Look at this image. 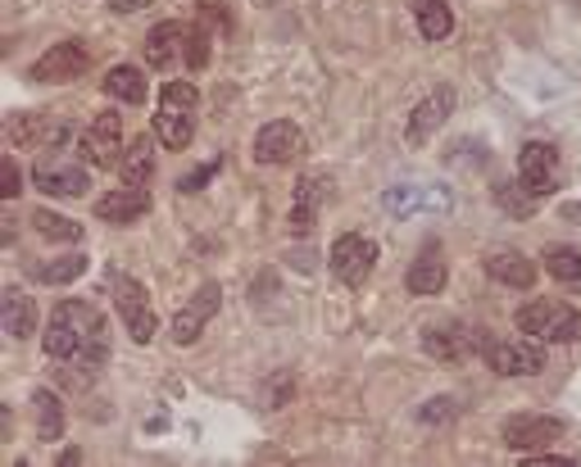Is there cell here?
<instances>
[{"label":"cell","mask_w":581,"mask_h":467,"mask_svg":"<svg viewBox=\"0 0 581 467\" xmlns=\"http://www.w3.org/2000/svg\"><path fill=\"white\" fill-rule=\"evenodd\" d=\"M42 345H46L51 359L68 363V368H60V381L64 385H87L109 363L105 318H100V308L87 304V300H60L55 314H51V323H46Z\"/></svg>","instance_id":"cell-1"},{"label":"cell","mask_w":581,"mask_h":467,"mask_svg":"<svg viewBox=\"0 0 581 467\" xmlns=\"http://www.w3.org/2000/svg\"><path fill=\"white\" fill-rule=\"evenodd\" d=\"M209 46H214V32L201 28V23H154L150 36H146V64L150 68H205L209 59Z\"/></svg>","instance_id":"cell-2"},{"label":"cell","mask_w":581,"mask_h":467,"mask_svg":"<svg viewBox=\"0 0 581 467\" xmlns=\"http://www.w3.org/2000/svg\"><path fill=\"white\" fill-rule=\"evenodd\" d=\"M196 105L201 91L191 83H164L160 91V113H154V137L169 150H186L191 137H196Z\"/></svg>","instance_id":"cell-3"},{"label":"cell","mask_w":581,"mask_h":467,"mask_svg":"<svg viewBox=\"0 0 581 467\" xmlns=\"http://www.w3.org/2000/svg\"><path fill=\"white\" fill-rule=\"evenodd\" d=\"M514 323L518 332H527L531 340H546V345H568L581 336V314L563 300H527Z\"/></svg>","instance_id":"cell-4"},{"label":"cell","mask_w":581,"mask_h":467,"mask_svg":"<svg viewBox=\"0 0 581 467\" xmlns=\"http://www.w3.org/2000/svg\"><path fill=\"white\" fill-rule=\"evenodd\" d=\"M109 295H114V308H119V318L128 327V336L137 345H150L154 332H160V318H154V304L146 295V286L137 278H128V272H109Z\"/></svg>","instance_id":"cell-5"},{"label":"cell","mask_w":581,"mask_h":467,"mask_svg":"<svg viewBox=\"0 0 581 467\" xmlns=\"http://www.w3.org/2000/svg\"><path fill=\"white\" fill-rule=\"evenodd\" d=\"M563 182V160H559V150L550 141H527L518 150V186L527 191L531 200L540 196H555Z\"/></svg>","instance_id":"cell-6"},{"label":"cell","mask_w":581,"mask_h":467,"mask_svg":"<svg viewBox=\"0 0 581 467\" xmlns=\"http://www.w3.org/2000/svg\"><path fill=\"white\" fill-rule=\"evenodd\" d=\"M477 355L499 377H536L540 368H546V349H540V340H531V336L527 340H491V336H482Z\"/></svg>","instance_id":"cell-7"},{"label":"cell","mask_w":581,"mask_h":467,"mask_svg":"<svg viewBox=\"0 0 581 467\" xmlns=\"http://www.w3.org/2000/svg\"><path fill=\"white\" fill-rule=\"evenodd\" d=\"M327 263H332V272H336V282H341V286L359 291V286L373 278V268H377V241L359 237V231H345V237L332 241Z\"/></svg>","instance_id":"cell-8"},{"label":"cell","mask_w":581,"mask_h":467,"mask_svg":"<svg viewBox=\"0 0 581 467\" xmlns=\"http://www.w3.org/2000/svg\"><path fill=\"white\" fill-rule=\"evenodd\" d=\"M83 160L92 169H114L123 160V123H119V113H96L92 128L83 132Z\"/></svg>","instance_id":"cell-9"},{"label":"cell","mask_w":581,"mask_h":467,"mask_svg":"<svg viewBox=\"0 0 581 467\" xmlns=\"http://www.w3.org/2000/svg\"><path fill=\"white\" fill-rule=\"evenodd\" d=\"M218 304H223V286L218 282H205L196 295H191L177 308V318H173V345H196L201 332L209 327V318L218 314Z\"/></svg>","instance_id":"cell-10"},{"label":"cell","mask_w":581,"mask_h":467,"mask_svg":"<svg viewBox=\"0 0 581 467\" xmlns=\"http://www.w3.org/2000/svg\"><path fill=\"white\" fill-rule=\"evenodd\" d=\"M304 154V132L287 119L278 123H263L259 137H255V160L268 164V169H282V164H295Z\"/></svg>","instance_id":"cell-11"},{"label":"cell","mask_w":581,"mask_h":467,"mask_svg":"<svg viewBox=\"0 0 581 467\" xmlns=\"http://www.w3.org/2000/svg\"><path fill=\"white\" fill-rule=\"evenodd\" d=\"M92 68V51H87V42H60V46H51L42 59L32 64V77L36 83H73V77H83Z\"/></svg>","instance_id":"cell-12"},{"label":"cell","mask_w":581,"mask_h":467,"mask_svg":"<svg viewBox=\"0 0 581 467\" xmlns=\"http://www.w3.org/2000/svg\"><path fill=\"white\" fill-rule=\"evenodd\" d=\"M509 449H550L563 436V422L546 417V413H514L505 426H499Z\"/></svg>","instance_id":"cell-13"},{"label":"cell","mask_w":581,"mask_h":467,"mask_svg":"<svg viewBox=\"0 0 581 467\" xmlns=\"http://www.w3.org/2000/svg\"><path fill=\"white\" fill-rule=\"evenodd\" d=\"M32 186L42 196H55V200H73V196H87V169L73 164V160H42L32 169Z\"/></svg>","instance_id":"cell-14"},{"label":"cell","mask_w":581,"mask_h":467,"mask_svg":"<svg viewBox=\"0 0 581 467\" xmlns=\"http://www.w3.org/2000/svg\"><path fill=\"white\" fill-rule=\"evenodd\" d=\"M327 196H332V177H327V173H304V177L295 182V196H291V227L300 231V237H309V231H314V222H319Z\"/></svg>","instance_id":"cell-15"},{"label":"cell","mask_w":581,"mask_h":467,"mask_svg":"<svg viewBox=\"0 0 581 467\" xmlns=\"http://www.w3.org/2000/svg\"><path fill=\"white\" fill-rule=\"evenodd\" d=\"M422 349H428L437 363H463L482 349V336L469 327H428L422 332Z\"/></svg>","instance_id":"cell-16"},{"label":"cell","mask_w":581,"mask_h":467,"mask_svg":"<svg viewBox=\"0 0 581 467\" xmlns=\"http://www.w3.org/2000/svg\"><path fill=\"white\" fill-rule=\"evenodd\" d=\"M454 113V91L450 87H441V91H432L428 100H418V109L409 113V128H405V137H409V145H422V141H432L437 137V128Z\"/></svg>","instance_id":"cell-17"},{"label":"cell","mask_w":581,"mask_h":467,"mask_svg":"<svg viewBox=\"0 0 581 467\" xmlns=\"http://www.w3.org/2000/svg\"><path fill=\"white\" fill-rule=\"evenodd\" d=\"M146 209H150V191L146 186H119V191H109V196L96 200V218H105L114 227L137 222Z\"/></svg>","instance_id":"cell-18"},{"label":"cell","mask_w":581,"mask_h":467,"mask_svg":"<svg viewBox=\"0 0 581 467\" xmlns=\"http://www.w3.org/2000/svg\"><path fill=\"white\" fill-rule=\"evenodd\" d=\"M486 278L499 282V286H514V291H527L536 282V263L518 250H495L486 254Z\"/></svg>","instance_id":"cell-19"},{"label":"cell","mask_w":581,"mask_h":467,"mask_svg":"<svg viewBox=\"0 0 581 467\" xmlns=\"http://www.w3.org/2000/svg\"><path fill=\"white\" fill-rule=\"evenodd\" d=\"M409 291L413 295H441L445 291V259H441V250L437 246H428L413 263H409Z\"/></svg>","instance_id":"cell-20"},{"label":"cell","mask_w":581,"mask_h":467,"mask_svg":"<svg viewBox=\"0 0 581 467\" xmlns=\"http://www.w3.org/2000/svg\"><path fill=\"white\" fill-rule=\"evenodd\" d=\"M0 323H6V332L14 340H28L36 332V304L23 295V291H6V300H0Z\"/></svg>","instance_id":"cell-21"},{"label":"cell","mask_w":581,"mask_h":467,"mask_svg":"<svg viewBox=\"0 0 581 467\" xmlns=\"http://www.w3.org/2000/svg\"><path fill=\"white\" fill-rule=\"evenodd\" d=\"M32 426H36V441H60L64 436V404H60L55 391L32 395Z\"/></svg>","instance_id":"cell-22"},{"label":"cell","mask_w":581,"mask_h":467,"mask_svg":"<svg viewBox=\"0 0 581 467\" xmlns=\"http://www.w3.org/2000/svg\"><path fill=\"white\" fill-rule=\"evenodd\" d=\"M87 272V254H60V259H46V263H28V278L36 282H46V286H64L73 278H83Z\"/></svg>","instance_id":"cell-23"},{"label":"cell","mask_w":581,"mask_h":467,"mask_svg":"<svg viewBox=\"0 0 581 467\" xmlns=\"http://www.w3.org/2000/svg\"><path fill=\"white\" fill-rule=\"evenodd\" d=\"M413 19H418V32L428 36V42H445L454 32V14L445 0H413Z\"/></svg>","instance_id":"cell-24"},{"label":"cell","mask_w":581,"mask_h":467,"mask_svg":"<svg viewBox=\"0 0 581 467\" xmlns=\"http://www.w3.org/2000/svg\"><path fill=\"white\" fill-rule=\"evenodd\" d=\"M105 96L123 100V105H141V100H146V73L132 68V64L109 68V73H105Z\"/></svg>","instance_id":"cell-25"},{"label":"cell","mask_w":581,"mask_h":467,"mask_svg":"<svg viewBox=\"0 0 581 467\" xmlns=\"http://www.w3.org/2000/svg\"><path fill=\"white\" fill-rule=\"evenodd\" d=\"M119 169H123V182H128V186H146V177L154 173V145H150L146 137H137V141L123 150Z\"/></svg>","instance_id":"cell-26"},{"label":"cell","mask_w":581,"mask_h":467,"mask_svg":"<svg viewBox=\"0 0 581 467\" xmlns=\"http://www.w3.org/2000/svg\"><path fill=\"white\" fill-rule=\"evenodd\" d=\"M386 214H413L418 205H428V209H445L450 200L445 196H428V191H422V186H391V191H386Z\"/></svg>","instance_id":"cell-27"},{"label":"cell","mask_w":581,"mask_h":467,"mask_svg":"<svg viewBox=\"0 0 581 467\" xmlns=\"http://www.w3.org/2000/svg\"><path fill=\"white\" fill-rule=\"evenodd\" d=\"M546 272L559 282H581V250L577 246H550L546 250Z\"/></svg>","instance_id":"cell-28"},{"label":"cell","mask_w":581,"mask_h":467,"mask_svg":"<svg viewBox=\"0 0 581 467\" xmlns=\"http://www.w3.org/2000/svg\"><path fill=\"white\" fill-rule=\"evenodd\" d=\"M32 227L42 231L46 241H73V246L83 241V227L68 222V218H60V214H51V209H36V214H32Z\"/></svg>","instance_id":"cell-29"},{"label":"cell","mask_w":581,"mask_h":467,"mask_svg":"<svg viewBox=\"0 0 581 467\" xmlns=\"http://www.w3.org/2000/svg\"><path fill=\"white\" fill-rule=\"evenodd\" d=\"M495 200H499V209H509V214H518V218H527V214H531V196H527V191L518 196V191L495 186Z\"/></svg>","instance_id":"cell-30"},{"label":"cell","mask_w":581,"mask_h":467,"mask_svg":"<svg viewBox=\"0 0 581 467\" xmlns=\"http://www.w3.org/2000/svg\"><path fill=\"white\" fill-rule=\"evenodd\" d=\"M218 169H223V160H209L205 169H196V173H186V177L177 182V191H186V196H191V191H205V182H209V177H218Z\"/></svg>","instance_id":"cell-31"},{"label":"cell","mask_w":581,"mask_h":467,"mask_svg":"<svg viewBox=\"0 0 581 467\" xmlns=\"http://www.w3.org/2000/svg\"><path fill=\"white\" fill-rule=\"evenodd\" d=\"M450 417H454V400H428V404L418 409V422H428V426H432V422L441 426V422H450Z\"/></svg>","instance_id":"cell-32"},{"label":"cell","mask_w":581,"mask_h":467,"mask_svg":"<svg viewBox=\"0 0 581 467\" xmlns=\"http://www.w3.org/2000/svg\"><path fill=\"white\" fill-rule=\"evenodd\" d=\"M0 191H6V200H14L19 196V164H14V154H6V186H0Z\"/></svg>","instance_id":"cell-33"},{"label":"cell","mask_w":581,"mask_h":467,"mask_svg":"<svg viewBox=\"0 0 581 467\" xmlns=\"http://www.w3.org/2000/svg\"><path fill=\"white\" fill-rule=\"evenodd\" d=\"M527 467H572V458H559V454H546V449H540L536 458H527Z\"/></svg>","instance_id":"cell-34"},{"label":"cell","mask_w":581,"mask_h":467,"mask_svg":"<svg viewBox=\"0 0 581 467\" xmlns=\"http://www.w3.org/2000/svg\"><path fill=\"white\" fill-rule=\"evenodd\" d=\"M141 6H154V0H109V10H119V14H132Z\"/></svg>","instance_id":"cell-35"},{"label":"cell","mask_w":581,"mask_h":467,"mask_svg":"<svg viewBox=\"0 0 581 467\" xmlns=\"http://www.w3.org/2000/svg\"><path fill=\"white\" fill-rule=\"evenodd\" d=\"M563 218H568V222H581V200H572V205H563Z\"/></svg>","instance_id":"cell-36"},{"label":"cell","mask_w":581,"mask_h":467,"mask_svg":"<svg viewBox=\"0 0 581 467\" xmlns=\"http://www.w3.org/2000/svg\"><path fill=\"white\" fill-rule=\"evenodd\" d=\"M577 6H581V0H577Z\"/></svg>","instance_id":"cell-37"}]
</instances>
